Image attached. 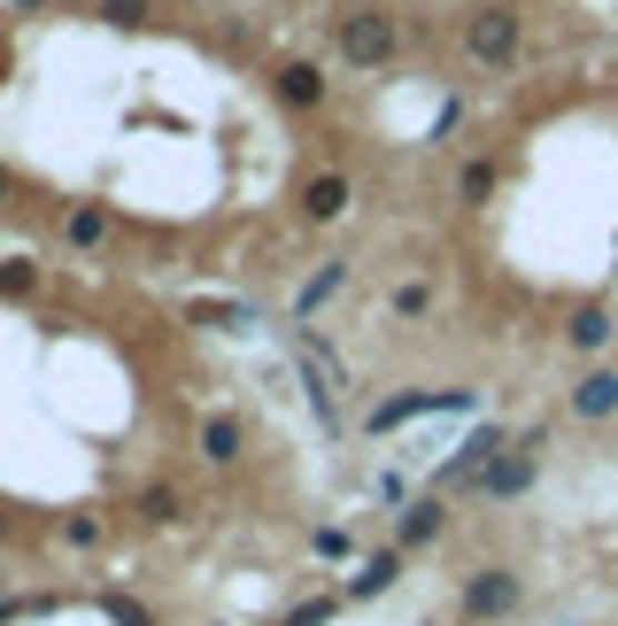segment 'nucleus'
I'll return each mask as SVG.
<instances>
[{"mask_svg": "<svg viewBox=\"0 0 618 626\" xmlns=\"http://www.w3.org/2000/svg\"><path fill=\"white\" fill-rule=\"evenodd\" d=\"M340 54H348L356 70H379V62L395 54V23H387V16H371V8H363V16H348V23H340Z\"/></svg>", "mask_w": 618, "mask_h": 626, "instance_id": "nucleus-1", "label": "nucleus"}, {"mask_svg": "<svg viewBox=\"0 0 618 626\" xmlns=\"http://www.w3.org/2000/svg\"><path fill=\"white\" fill-rule=\"evenodd\" d=\"M464 47H471V62H510L518 54V16L510 8H479L471 31H464Z\"/></svg>", "mask_w": 618, "mask_h": 626, "instance_id": "nucleus-2", "label": "nucleus"}, {"mask_svg": "<svg viewBox=\"0 0 618 626\" xmlns=\"http://www.w3.org/2000/svg\"><path fill=\"white\" fill-rule=\"evenodd\" d=\"M279 101H287V109H317V101H325V70H317V62H287V70H279Z\"/></svg>", "mask_w": 618, "mask_h": 626, "instance_id": "nucleus-3", "label": "nucleus"}, {"mask_svg": "<svg viewBox=\"0 0 618 626\" xmlns=\"http://www.w3.org/2000/svg\"><path fill=\"white\" fill-rule=\"evenodd\" d=\"M62 240H70V248H101V240H109V209H101V201H78V209L62 217Z\"/></svg>", "mask_w": 618, "mask_h": 626, "instance_id": "nucleus-4", "label": "nucleus"}, {"mask_svg": "<svg viewBox=\"0 0 618 626\" xmlns=\"http://www.w3.org/2000/svg\"><path fill=\"white\" fill-rule=\"evenodd\" d=\"M302 209L317 217V225H325V217H340V209H348V178H340V170H317V178H309V193H302Z\"/></svg>", "mask_w": 618, "mask_h": 626, "instance_id": "nucleus-5", "label": "nucleus"}, {"mask_svg": "<svg viewBox=\"0 0 618 626\" xmlns=\"http://www.w3.org/2000/svg\"><path fill=\"white\" fill-rule=\"evenodd\" d=\"M449 403H464V395H402V403H379L371 426L387 434V426H402V418H418V410H449Z\"/></svg>", "mask_w": 618, "mask_h": 626, "instance_id": "nucleus-6", "label": "nucleus"}, {"mask_svg": "<svg viewBox=\"0 0 618 626\" xmlns=\"http://www.w3.org/2000/svg\"><path fill=\"white\" fill-rule=\"evenodd\" d=\"M572 410H580V418H611V410H618V379H611V371H596V379H580V395H572Z\"/></svg>", "mask_w": 618, "mask_h": 626, "instance_id": "nucleus-7", "label": "nucleus"}, {"mask_svg": "<svg viewBox=\"0 0 618 626\" xmlns=\"http://www.w3.org/2000/svg\"><path fill=\"white\" fill-rule=\"evenodd\" d=\"M201 457H209V465H232V457H240V418H209V426H201Z\"/></svg>", "mask_w": 618, "mask_h": 626, "instance_id": "nucleus-8", "label": "nucleus"}, {"mask_svg": "<svg viewBox=\"0 0 618 626\" xmlns=\"http://www.w3.org/2000/svg\"><path fill=\"white\" fill-rule=\"evenodd\" d=\"M526 479H534V465H526V457H502V465L479 471V487H487V495H518Z\"/></svg>", "mask_w": 618, "mask_h": 626, "instance_id": "nucleus-9", "label": "nucleus"}, {"mask_svg": "<svg viewBox=\"0 0 618 626\" xmlns=\"http://www.w3.org/2000/svg\"><path fill=\"white\" fill-rule=\"evenodd\" d=\"M340 279H348V264H325V271L309 279L302 295H295V317H309V310H317V302H325V295H340Z\"/></svg>", "mask_w": 618, "mask_h": 626, "instance_id": "nucleus-10", "label": "nucleus"}, {"mask_svg": "<svg viewBox=\"0 0 618 626\" xmlns=\"http://www.w3.org/2000/svg\"><path fill=\"white\" fill-rule=\"evenodd\" d=\"M464 604H471V612H502V604H510V573H479Z\"/></svg>", "mask_w": 618, "mask_h": 626, "instance_id": "nucleus-11", "label": "nucleus"}, {"mask_svg": "<svg viewBox=\"0 0 618 626\" xmlns=\"http://www.w3.org/2000/svg\"><path fill=\"white\" fill-rule=\"evenodd\" d=\"M441 534V503L426 495V503H410V518H402V541H433Z\"/></svg>", "mask_w": 618, "mask_h": 626, "instance_id": "nucleus-12", "label": "nucleus"}, {"mask_svg": "<svg viewBox=\"0 0 618 626\" xmlns=\"http://www.w3.org/2000/svg\"><path fill=\"white\" fill-rule=\"evenodd\" d=\"M31 287H39V264L31 256H8L0 264V295H31Z\"/></svg>", "mask_w": 618, "mask_h": 626, "instance_id": "nucleus-13", "label": "nucleus"}, {"mask_svg": "<svg viewBox=\"0 0 618 626\" xmlns=\"http://www.w3.org/2000/svg\"><path fill=\"white\" fill-rule=\"evenodd\" d=\"M348 588H356V596H379V588H395V557H371V565H363Z\"/></svg>", "mask_w": 618, "mask_h": 626, "instance_id": "nucleus-14", "label": "nucleus"}, {"mask_svg": "<svg viewBox=\"0 0 618 626\" xmlns=\"http://www.w3.org/2000/svg\"><path fill=\"white\" fill-rule=\"evenodd\" d=\"M572 340H580V348H604V340H611V317H604V310H580V317H572Z\"/></svg>", "mask_w": 618, "mask_h": 626, "instance_id": "nucleus-15", "label": "nucleus"}, {"mask_svg": "<svg viewBox=\"0 0 618 626\" xmlns=\"http://www.w3.org/2000/svg\"><path fill=\"white\" fill-rule=\"evenodd\" d=\"M62 541H70V549H93V541H101V518H93V510L62 518Z\"/></svg>", "mask_w": 618, "mask_h": 626, "instance_id": "nucleus-16", "label": "nucleus"}, {"mask_svg": "<svg viewBox=\"0 0 618 626\" xmlns=\"http://www.w3.org/2000/svg\"><path fill=\"white\" fill-rule=\"evenodd\" d=\"M140 510H148L154 526H170V518H178V495H170V487H148V503H140Z\"/></svg>", "mask_w": 618, "mask_h": 626, "instance_id": "nucleus-17", "label": "nucleus"}, {"mask_svg": "<svg viewBox=\"0 0 618 626\" xmlns=\"http://www.w3.org/2000/svg\"><path fill=\"white\" fill-rule=\"evenodd\" d=\"M487 193H495V170L471 162V170H464V201H487Z\"/></svg>", "mask_w": 618, "mask_h": 626, "instance_id": "nucleus-18", "label": "nucleus"}, {"mask_svg": "<svg viewBox=\"0 0 618 626\" xmlns=\"http://www.w3.org/2000/svg\"><path fill=\"white\" fill-rule=\"evenodd\" d=\"M109 23H148V0H101Z\"/></svg>", "mask_w": 618, "mask_h": 626, "instance_id": "nucleus-19", "label": "nucleus"}, {"mask_svg": "<svg viewBox=\"0 0 618 626\" xmlns=\"http://www.w3.org/2000/svg\"><path fill=\"white\" fill-rule=\"evenodd\" d=\"M395 310H402V317H426V310H433V295H426V287H402V295H395Z\"/></svg>", "mask_w": 618, "mask_h": 626, "instance_id": "nucleus-20", "label": "nucleus"}, {"mask_svg": "<svg viewBox=\"0 0 618 626\" xmlns=\"http://www.w3.org/2000/svg\"><path fill=\"white\" fill-rule=\"evenodd\" d=\"M8 193H16V178H8V170H0V201H8Z\"/></svg>", "mask_w": 618, "mask_h": 626, "instance_id": "nucleus-21", "label": "nucleus"}, {"mask_svg": "<svg viewBox=\"0 0 618 626\" xmlns=\"http://www.w3.org/2000/svg\"><path fill=\"white\" fill-rule=\"evenodd\" d=\"M0 78H8V39H0Z\"/></svg>", "mask_w": 618, "mask_h": 626, "instance_id": "nucleus-22", "label": "nucleus"}, {"mask_svg": "<svg viewBox=\"0 0 618 626\" xmlns=\"http://www.w3.org/2000/svg\"><path fill=\"white\" fill-rule=\"evenodd\" d=\"M8 8H47V0H8Z\"/></svg>", "mask_w": 618, "mask_h": 626, "instance_id": "nucleus-23", "label": "nucleus"}]
</instances>
